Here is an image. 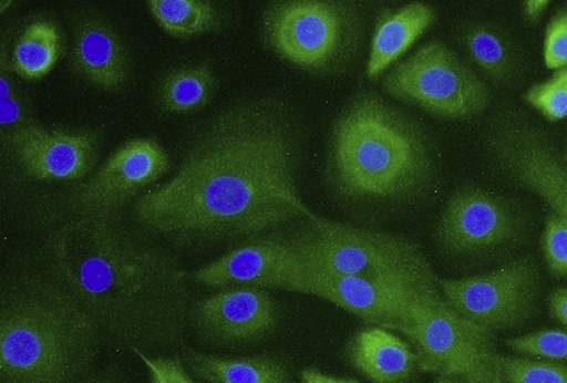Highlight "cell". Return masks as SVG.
Instances as JSON below:
<instances>
[{"instance_id": "7402d4cb", "label": "cell", "mask_w": 567, "mask_h": 383, "mask_svg": "<svg viewBox=\"0 0 567 383\" xmlns=\"http://www.w3.org/2000/svg\"><path fill=\"white\" fill-rule=\"evenodd\" d=\"M217 80L208 65H187L168 73L158 90L166 113L190 114L205 108L215 96Z\"/></svg>"}, {"instance_id": "d6a6232c", "label": "cell", "mask_w": 567, "mask_h": 383, "mask_svg": "<svg viewBox=\"0 0 567 383\" xmlns=\"http://www.w3.org/2000/svg\"><path fill=\"white\" fill-rule=\"evenodd\" d=\"M301 381L302 383H359L355 381H351V379H339L328 376L319 370L316 369H307L301 372Z\"/></svg>"}, {"instance_id": "f546056e", "label": "cell", "mask_w": 567, "mask_h": 383, "mask_svg": "<svg viewBox=\"0 0 567 383\" xmlns=\"http://www.w3.org/2000/svg\"><path fill=\"white\" fill-rule=\"evenodd\" d=\"M544 58L546 68H567V7L558 11L546 28Z\"/></svg>"}, {"instance_id": "2e32d148", "label": "cell", "mask_w": 567, "mask_h": 383, "mask_svg": "<svg viewBox=\"0 0 567 383\" xmlns=\"http://www.w3.org/2000/svg\"><path fill=\"white\" fill-rule=\"evenodd\" d=\"M398 275L400 273L388 276V278H363V276L320 273V271L307 269L306 294L328 300L368 323L398 331V323H400Z\"/></svg>"}, {"instance_id": "484cf974", "label": "cell", "mask_w": 567, "mask_h": 383, "mask_svg": "<svg viewBox=\"0 0 567 383\" xmlns=\"http://www.w3.org/2000/svg\"><path fill=\"white\" fill-rule=\"evenodd\" d=\"M503 383H567V364L532 358L498 355Z\"/></svg>"}, {"instance_id": "83f0119b", "label": "cell", "mask_w": 567, "mask_h": 383, "mask_svg": "<svg viewBox=\"0 0 567 383\" xmlns=\"http://www.w3.org/2000/svg\"><path fill=\"white\" fill-rule=\"evenodd\" d=\"M508 348L520 355L548 361H567V332L538 331L524 337L512 338Z\"/></svg>"}, {"instance_id": "9c48e42d", "label": "cell", "mask_w": 567, "mask_h": 383, "mask_svg": "<svg viewBox=\"0 0 567 383\" xmlns=\"http://www.w3.org/2000/svg\"><path fill=\"white\" fill-rule=\"evenodd\" d=\"M265 28L267 41L284 60L302 69H322L339 52L344 20L334 3L302 0L270 8Z\"/></svg>"}, {"instance_id": "277c9868", "label": "cell", "mask_w": 567, "mask_h": 383, "mask_svg": "<svg viewBox=\"0 0 567 383\" xmlns=\"http://www.w3.org/2000/svg\"><path fill=\"white\" fill-rule=\"evenodd\" d=\"M332 146L337 179L352 196L402 195L425 175L422 143L377 99H361L340 118Z\"/></svg>"}, {"instance_id": "603a6c76", "label": "cell", "mask_w": 567, "mask_h": 383, "mask_svg": "<svg viewBox=\"0 0 567 383\" xmlns=\"http://www.w3.org/2000/svg\"><path fill=\"white\" fill-rule=\"evenodd\" d=\"M147 7L159 27L176 39L209 34L220 24L219 11L207 0H150Z\"/></svg>"}, {"instance_id": "d4e9b609", "label": "cell", "mask_w": 567, "mask_h": 383, "mask_svg": "<svg viewBox=\"0 0 567 383\" xmlns=\"http://www.w3.org/2000/svg\"><path fill=\"white\" fill-rule=\"evenodd\" d=\"M471 56L487 75L504 80L512 70V56L507 44L498 34L487 28H474L466 37Z\"/></svg>"}, {"instance_id": "5bb4252c", "label": "cell", "mask_w": 567, "mask_h": 383, "mask_svg": "<svg viewBox=\"0 0 567 383\" xmlns=\"http://www.w3.org/2000/svg\"><path fill=\"white\" fill-rule=\"evenodd\" d=\"M23 170L37 180H78L96 163V137L92 134L32 127L11 144Z\"/></svg>"}, {"instance_id": "ac0fdd59", "label": "cell", "mask_w": 567, "mask_h": 383, "mask_svg": "<svg viewBox=\"0 0 567 383\" xmlns=\"http://www.w3.org/2000/svg\"><path fill=\"white\" fill-rule=\"evenodd\" d=\"M349 360L373 383H406L419 369L414 349L384 328L368 329L353 338Z\"/></svg>"}, {"instance_id": "4fadbf2b", "label": "cell", "mask_w": 567, "mask_h": 383, "mask_svg": "<svg viewBox=\"0 0 567 383\" xmlns=\"http://www.w3.org/2000/svg\"><path fill=\"white\" fill-rule=\"evenodd\" d=\"M516 235L507 206L480 189L458 193L447 201L439 237L451 252L471 253L504 245Z\"/></svg>"}, {"instance_id": "e575fe53", "label": "cell", "mask_w": 567, "mask_h": 383, "mask_svg": "<svg viewBox=\"0 0 567 383\" xmlns=\"http://www.w3.org/2000/svg\"><path fill=\"white\" fill-rule=\"evenodd\" d=\"M548 7V0H529V2L524 3V15L529 22H538Z\"/></svg>"}, {"instance_id": "9a60e30c", "label": "cell", "mask_w": 567, "mask_h": 383, "mask_svg": "<svg viewBox=\"0 0 567 383\" xmlns=\"http://www.w3.org/2000/svg\"><path fill=\"white\" fill-rule=\"evenodd\" d=\"M196 323L224 343H245L266 335L277 323V308L261 288L236 287L203 300L195 309Z\"/></svg>"}, {"instance_id": "6da1fadb", "label": "cell", "mask_w": 567, "mask_h": 383, "mask_svg": "<svg viewBox=\"0 0 567 383\" xmlns=\"http://www.w3.org/2000/svg\"><path fill=\"white\" fill-rule=\"evenodd\" d=\"M140 224L179 237H238L293 218L315 220L295 183L289 138L261 115H229L175 178L134 205Z\"/></svg>"}, {"instance_id": "30bf717a", "label": "cell", "mask_w": 567, "mask_h": 383, "mask_svg": "<svg viewBox=\"0 0 567 383\" xmlns=\"http://www.w3.org/2000/svg\"><path fill=\"white\" fill-rule=\"evenodd\" d=\"M168 168L171 158L158 142L127 139L89 183L78 188L75 204L87 216H102L137 197Z\"/></svg>"}, {"instance_id": "8992f818", "label": "cell", "mask_w": 567, "mask_h": 383, "mask_svg": "<svg viewBox=\"0 0 567 383\" xmlns=\"http://www.w3.org/2000/svg\"><path fill=\"white\" fill-rule=\"evenodd\" d=\"M308 270L339 276L388 278L429 266L404 238L332 224L322 217L287 238Z\"/></svg>"}, {"instance_id": "7a4b0ae2", "label": "cell", "mask_w": 567, "mask_h": 383, "mask_svg": "<svg viewBox=\"0 0 567 383\" xmlns=\"http://www.w3.org/2000/svg\"><path fill=\"white\" fill-rule=\"evenodd\" d=\"M52 262L70 291L111 328L155 321L179 291V275L123 237L102 216L70 221L53 235Z\"/></svg>"}, {"instance_id": "4dcf8cb0", "label": "cell", "mask_w": 567, "mask_h": 383, "mask_svg": "<svg viewBox=\"0 0 567 383\" xmlns=\"http://www.w3.org/2000/svg\"><path fill=\"white\" fill-rule=\"evenodd\" d=\"M137 355L146 365L152 383H196L176 358H151L142 352H137Z\"/></svg>"}, {"instance_id": "f1b7e54d", "label": "cell", "mask_w": 567, "mask_h": 383, "mask_svg": "<svg viewBox=\"0 0 567 383\" xmlns=\"http://www.w3.org/2000/svg\"><path fill=\"white\" fill-rule=\"evenodd\" d=\"M542 249L549 270L567 278V221L556 213L546 218Z\"/></svg>"}, {"instance_id": "44dd1931", "label": "cell", "mask_w": 567, "mask_h": 383, "mask_svg": "<svg viewBox=\"0 0 567 383\" xmlns=\"http://www.w3.org/2000/svg\"><path fill=\"white\" fill-rule=\"evenodd\" d=\"M61 55V35L55 24L37 20L16 43L11 69L24 81H40L52 72Z\"/></svg>"}, {"instance_id": "e0dca14e", "label": "cell", "mask_w": 567, "mask_h": 383, "mask_svg": "<svg viewBox=\"0 0 567 383\" xmlns=\"http://www.w3.org/2000/svg\"><path fill=\"white\" fill-rule=\"evenodd\" d=\"M72 64L93 85L118 92L130 76V60L113 28L99 20L81 24L73 44Z\"/></svg>"}, {"instance_id": "836d02e7", "label": "cell", "mask_w": 567, "mask_h": 383, "mask_svg": "<svg viewBox=\"0 0 567 383\" xmlns=\"http://www.w3.org/2000/svg\"><path fill=\"white\" fill-rule=\"evenodd\" d=\"M498 360V358H496ZM464 383H503L498 369V361L491 369L483 370V372L472 374L470 377L462 379Z\"/></svg>"}, {"instance_id": "7c38bea8", "label": "cell", "mask_w": 567, "mask_h": 383, "mask_svg": "<svg viewBox=\"0 0 567 383\" xmlns=\"http://www.w3.org/2000/svg\"><path fill=\"white\" fill-rule=\"evenodd\" d=\"M495 149L509 175L567 221V168L548 144L527 127L508 125L496 134Z\"/></svg>"}, {"instance_id": "5b68a950", "label": "cell", "mask_w": 567, "mask_h": 383, "mask_svg": "<svg viewBox=\"0 0 567 383\" xmlns=\"http://www.w3.org/2000/svg\"><path fill=\"white\" fill-rule=\"evenodd\" d=\"M398 331L413 343L419 369L464 379L496 364L491 331L467 320L439 294L429 266L396 276Z\"/></svg>"}, {"instance_id": "1f68e13d", "label": "cell", "mask_w": 567, "mask_h": 383, "mask_svg": "<svg viewBox=\"0 0 567 383\" xmlns=\"http://www.w3.org/2000/svg\"><path fill=\"white\" fill-rule=\"evenodd\" d=\"M549 311L554 320L567 327V288H560L550 294Z\"/></svg>"}, {"instance_id": "ba28073f", "label": "cell", "mask_w": 567, "mask_h": 383, "mask_svg": "<svg viewBox=\"0 0 567 383\" xmlns=\"http://www.w3.org/2000/svg\"><path fill=\"white\" fill-rule=\"evenodd\" d=\"M443 298L481 328L508 329L533 312L538 291L536 267L528 259L509 262L491 273L457 281H439Z\"/></svg>"}, {"instance_id": "ffe728a7", "label": "cell", "mask_w": 567, "mask_h": 383, "mask_svg": "<svg viewBox=\"0 0 567 383\" xmlns=\"http://www.w3.org/2000/svg\"><path fill=\"white\" fill-rule=\"evenodd\" d=\"M188 365L208 383H289L286 366L269 358H219L190 353Z\"/></svg>"}, {"instance_id": "d6986e66", "label": "cell", "mask_w": 567, "mask_h": 383, "mask_svg": "<svg viewBox=\"0 0 567 383\" xmlns=\"http://www.w3.org/2000/svg\"><path fill=\"white\" fill-rule=\"evenodd\" d=\"M433 22V8L423 3H411L382 15L372 39L368 76L372 80L380 77L425 34Z\"/></svg>"}, {"instance_id": "d590c367", "label": "cell", "mask_w": 567, "mask_h": 383, "mask_svg": "<svg viewBox=\"0 0 567 383\" xmlns=\"http://www.w3.org/2000/svg\"><path fill=\"white\" fill-rule=\"evenodd\" d=\"M435 383H464L458 376H452V374H439Z\"/></svg>"}, {"instance_id": "3957f363", "label": "cell", "mask_w": 567, "mask_h": 383, "mask_svg": "<svg viewBox=\"0 0 567 383\" xmlns=\"http://www.w3.org/2000/svg\"><path fill=\"white\" fill-rule=\"evenodd\" d=\"M93 350V320L59 292L37 291L3 309L0 370L6 383H69Z\"/></svg>"}, {"instance_id": "8fae6325", "label": "cell", "mask_w": 567, "mask_h": 383, "mask_svg": "<svg viewBox=\"0 0 567 383\" xmlns=\"http://www.w3.org/2000/svg\"><path fill=\"white\" fill-rule=\"evenodd\" d=\"M207 287H254L306 294L307 269L287 240H254L195 273Z\"/></svg>"}, {"instance_id": "4316f807", "label": "cell", "mask_w": 567, "mask_h": 383, "mask_svg": "<svg viewBox=\"0 0 567 383\" xmlns=\"http://www.w3.org/2000/svg\"><path fill=\"white\" fill-rule=\"evenodd\" d=\"M525 101L546 121L560 122L567 117V68L556 70L549 80L533 85Z\"/></svg>"}, {"instance_id": "52a82bcc", "label": "cell", "mask_w": 567, "mask_h": 383, "mask_svg": "<svg viewBox=\"0 0 567 383\" xmlns=\"http://www.w3.org/2000/svg\"><path fill=\"white\" fill-rule=\"evenodd\" d=\"M384 90L446 118H470L488 103L486 85L442 43H430L389 73Z\"/></svg>"}, {"instance_id": "cb8c5ba5", "label": "cell", "mask_w": 567, "mask_h": 383, "mask_svg": "<svg viewBox=\"0 0 567 383\" xmlns=\"http://www.w3.org/2000/svg\"><path fill=\"white\" fill-rule=\"evenodd\" d=\"M6 52L2 53V73H0V92H2V113H0V123H2L3 142L11 146L16 139L22 137L32 127L39 125L28 113L27 105L20 96L18 86L14 85L8 70Z\"/></svg>"}]
</instances>
